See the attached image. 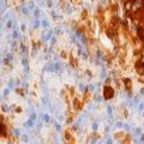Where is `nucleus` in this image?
Here are the masks:
<instances>
[{
  "instance_id": "nucleus-1",
  "label": "nucleus",
  "mask_w": 144,
  "mask_h": 144,
  "mask_svg": "<svg viewBox=\"0 0 144 144\" xmlns=\"http://www.w3.org/2000/svg\"><path fill=\"white\" fill-rule=\"evenodd\" d=\"M114 96V91L110 87H106L105 88V97L106 98H112Z\"/></svg>"
}]
</instances>
